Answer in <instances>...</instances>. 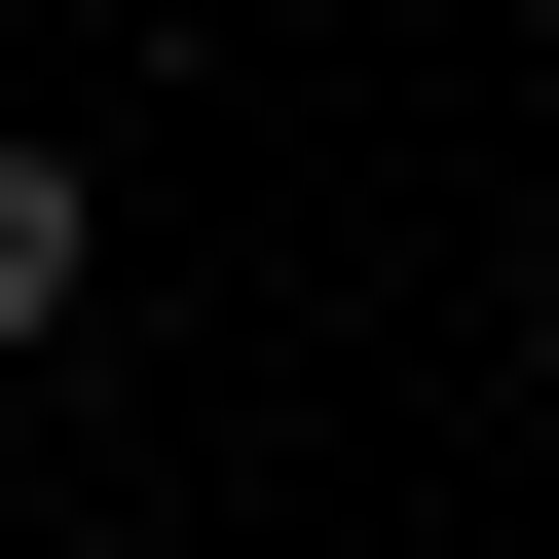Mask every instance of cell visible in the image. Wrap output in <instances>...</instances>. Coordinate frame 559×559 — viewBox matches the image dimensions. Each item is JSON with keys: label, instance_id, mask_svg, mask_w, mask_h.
<instances>
[{"label": "cell", "instance_id": "6da1fadb", "mask_svg": "<svg viewBox=\"0 0 559 559\" xmlns=\"http://www.w3.org/2000/svg\"><path fill=\"white\" fill-rule=\"evenodd\" d=\"M75 261H112V187H75V112H0V373L75 336Z\"/></svg>", "mask_w": 559, "mask_h": 559}, {"label": "cell", "instance_id": "7a4b0ae2", "mask_svg": "<svg viewBox=\"0 0 559 559\" xmlns=\"http://www.w3.org/2000/svg\"><path fill=\"white\" fill-rule=\"evenodd\" d=\"M522 299H559V187H522Z\"/></svg>", "mask_w": 559, "mask_h": 559}]
</instances>
